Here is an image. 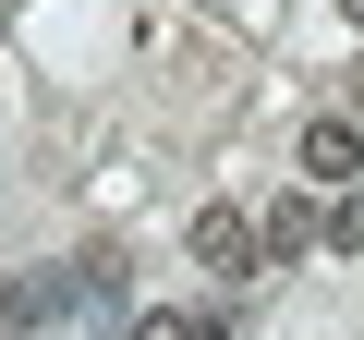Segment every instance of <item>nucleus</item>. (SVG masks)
<instances>
[{
  "mask_svg": "<svg viewBox=\"0 0 364 340\" xmlns=\"http://www.w3.org/2000/svg\"><path fill=\"white\" fill-rule=\"evenodd\" d=\"M195 267L255 280V219H243V207H195Z\"/></svg>",
  "mask_w": 364,
  "mask_h": 340,
  "instance_id": "obj_1",
  "label": "nucleus"
},
{
  "mask_svg": "<svg viewBox=\"0 0 364 340\" xmlns=\"http://www.w3.org/2000/svg\"><path fill=\"white\" fill-rule=\"evenodd\" d=\"M304 243H328V219H316L304 195H279V207L255 219V255H304Z\"/></svg>",
  "mask_w": 364,
  "mask_h": 340,
  "instance_id": "obj_3",
  "label": "nucleus"
},
{
  "mask_svg": "<svg viewBox=\"0 0 364 340\" xmlns=\"http://www.w3.org/2000/svg\"><path fill=\"white\" fill-rule=\"evenodd\" d=\"M352 170H364V134L328 110V122H304V183H352Z\"/></svg>",
  "mask_w": 364,
  "mask_h": 340,
  "instance_id": "obj_2",
  "label": "nucleus"
},
{
  "mask_svg": "<svg viewBox=\"0 0 364 340\" xmlns=\"http://www.w3.org/2000/svg\"><path fill=\"white\" fill-rule=\"evenodd\" d=\"M134 340H219V316H195V304H146Z\"/></svg>",
  "mask_w": 364,
  "mask_h": 340,
  "instance_id": "obj_4",
  "label": "nucleus"
},
{
  "mask_svg": "<svg viewBox=\"0 0 364 340\" xmlns=\"http://www.w3.org/2000/svg\"><path fill=\"white\" fill-rule=\"evenodd\" d=\"M340 13H352V25H364V0H340Z\"/></svg>",
  "mask_w": 364,
  "mask_h": 340,
  "instance_id": "obj_5",
  "label": "nucleus"
}]
</instances>
